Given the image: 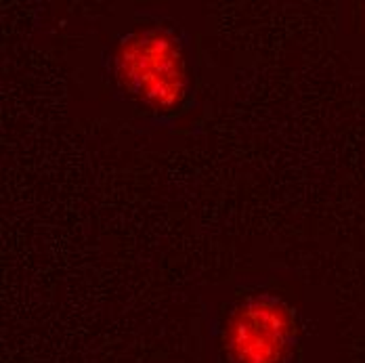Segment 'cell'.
Instances as JSON below:
<instances>
[{
	"label": "cell",
	"mask_w": 365,
	"mask_h": 363,
	"mask_svg": "<svg viewBox=\"0 0 365 363\" xmlns=\"http://www.w3.org/2000/svg\"><path fill=\"white\" fill-rule=\"evenodd\" d=\"M99 70L110 95L151 126H168L191 108L197 84L193 36L173 15L135 11L106 42Z\"/></svg>",
	"instance_id": "1"
},
{
	"label": "cell",
	"mask_w": 365,
	"mask_h": 363,
	"mask_svg": "<svg viewBox=\"0 0 365 363\" xmlns=\"http://www.w3.org/2000/svg\"><path fill=\"white\" fill-rule=\"evenodd\" d=\"M215 363H296L302 344L292 294L271 277H240L210 294Z\"/></svg>",
	"instance_id": "2"
}]
</instances>
